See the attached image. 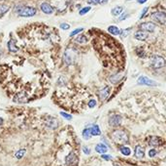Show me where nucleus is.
Masks as SVG:
<instances>
[{
  "instance_id": "obj_15",
  "label": "nucleus",
  "mask_w": 166,
  "mask_h": 166,
  "mask_svg": "<svg viewBox=\"0 0 166 166\" xmlns=\"http://www.w3.org/2000/svg\"><path fill=\"white\" fill-rule=\"evenodd\" d=\"M134 155L137 158H143L145 155V149L140 145H137L134 149Z\"/></svg>"
},
{
  "instance_id": "obj_10",
  "label": "nucleus",
  "mask_w": 166,
  "mask_h": 166,
  "mask_svg": "<svg viewBox=\"0 0 166 166\" xmlns=\"http://www.w3.org/2000/svg\"><path fill=\"white\" fill-rule=\"evenodd\" d=\"M139 28H141V31H146V32H152L155 29V25L154 23L148 22V23H143L140 25Z\"/></svg>"
},
{
  "instance_id": "obj_32",
  "label": "nucleus",
  "mask_w": 166,
  "mask_h": 166,
  "mask_svg": "<svg viewBox=\"0 0 166 166\" xmlns=\"http://www.w3.org/2000/svg\"><path fill=\"white\" fill-rule=\"evenodd\" d=\"M155 154H157V151H155V149H150V151H149V157H154Z\"/></svg>"
},
{
  "instance_id": "obj_41",
  "label": "nucleus",
  "mask_w": 166,
  "mask_h": 166,
  "mask_svg": "<svg viewBox=\"0 0 166 166\" xmlns=\"http://www.w3.org/2000/svg\"><path fill=\"white\" fill-rule=\"evenodd\" d=\"M114 166H119V164H117V163H115V164H114Z\"/></svg>"
},
{
  "instance_id": "obj_39",
  "label": "nucleus",
  "mask_w": 166,
  "mask_h": 166,
  "mask_svg": "<svg viewBox=\"0 0 166 166\" xmlns=\"http://www.w3.org/2000/svg\"><path fill=\"white\" fill-rule=\"evenodd\" d=\"M138 3H140V4H143V3H145V2H147L148 0H137Z\"/></svg>"
},
{
  "instance_id": "obj_31",
  "label": "nucleus",
  "mask_w": 166,
  "mask_h": 166,
  "mask_svg": "<svg viewBox=\"0 0 166 166\" xmlns=\"http://www.w3.org/2000/svg\"><path fill=\"white\" fill-rule=\"evenodd\" d=\"M91 10V7H85V8H83L81 11H80V15H85V14H87V13Z\"/></svg>"
},
{
  "instance_id": "obj_26",
  "label": "nucleus",
  "mask_w": 166,
  "mask_h": 166,
  "mask_svg": "<svg viewBox=\"0 0 166 166\" xmlns=\"http://www.w3.org/2000/svg\"><path fill=\"white\" fill-rule=\"evenodd\" d=\"M25 152H26V149H19V151L15 154V157H16L17 158H18V159H21V158H22V157H24Z\"/></svg>"
},
{
  "instance_id": "obj_30",
  "label": "nucleus",
  "mask_w": 166,
  "mask_h": 166,
  "mask_svg": "<svg viewBox=\"0 0 166 166\" xmlns=\"http://www.w3.org/2000/svg\"><path fill=\"white\" fill-rule=\"evenodd\" d=\"M81 31H83V28H77V29H75V31H73L71 33H70V36H75L76 34H78V33H80Z\"/></svg>"
},
{
  "instance_id": "obj_13",
  "label": "nucleus",
  "mask_w": 166,
  "mask_h": 166,
  "mask_svg": "<svg viewBox=\"0 0 166 166\" xmlns=\"http://www.w3.org/2000/svg\"><path fill=\"white\" fill-rule=\"evenodd\" d=\"M134 37L137 39V40H139V41H145L146 39L149 37V34H148V32H146V31H138L135 32Z\"/></svg>"
},
{
  "instance_id": "obj_19",
  "label": "nucleus",
  "mask_w": 166,
  "mask_h": 166,
  "mask_svg": "<svg viewBox=\"0 0 166 166\" xmlns=\"http://www.w3.org/2000/svg\"><path fill=\"white\" fill-rule=\"evenodd\" d=\"M8 50L11 53H16L19 51V47L16 45V42L14 40H10L8 42Z\"/></svg>"
},
{
  "instance_id": "obj_35",
  "label": "nucleus",
  "mask_w": 166,
  "mask_h": 166,
  "mask_svg": "<svg viewBox=\"0 0 166 166\" xmlns=\"http://www.w3.org/2000/svg\"><path fill=\"white\" fill-rule=\"evenodd\" d=\"M60 28L64 29V31H66V29H69L70 28V25H69L68 24H65V23H63V24L60 25Z\"/></svg>"
},
{
  "instance_id": "obj_37",
  "label": "nucleus",
  "mask_w": 166,
  "mask_h": 166,
  "mask_svg": "<svg viewBox=\"0 0 166 166\" xmlns=\"http://www.w3.org/2000/svg\"><path fill=\"white\" fill-rule=\"evenodd\" d=\"M148 10H149L148 7H145V8H144V10H143V11H142V14H141V16H140V19H142L143 17H144V16L146 15V13L148 12Z\"/></svg>"
},
{
  "instance_id": "obj_18",
  "label": "nucleus",
  "mask_w": 166,
  "mask_h": 166,
  "mask_svg": "<svg viewBox=\"0 0 166 166\" xmlns=\"http://www.w3.org/2000/svg\"><path fill=\"white\" fill-rule=\"evenodd\" d=\"M122 76H124V74H119V72H118V74H116L114 75H112L110 77V82L113 83V84H117V83H119V81H121V79L122 78Z\"/></svg>"
},
{
  "instance_id": "obj_24",
  "label": "nucleus",
  "mask_w": 166,
  "mask_h": 166,
  "mask_svg": "<svg viewBox=\"0 0 166 166\" xmlns=\"http://www.w3.org/2000/svg\"><path fill=\"white\" fill-rule=\"evenodd\" d=\"M122 10H124V8L122 7H119V6H118V7H115V8H113L112 9V15L113 16H115V17H117V16H119L121 14H122Z\"/></svg>"
},
{
  "instance_id": "obj_17",
  "label": "nucleus",
  "mask_w": 166,
  "mask_h": 166,
  "mask_svg": "<svg viewBox=\"0 0 166 166\" xmlns=\"http://www.w3.org/2000/svg\"><path fill=\"white\" fill-rule=\"evenodd\" d=\"M27 95L25 94L24 92L22 93H19V94L16 95V97L14 98V101L17 102V103H26L27 102Z\"/></svg>"
},
{
  "instance_id": "obj_8",
  "label": "nucleus",
  "mask_w": 166,
  "mask_h": 166,
  "mask_svg": "<svg viewBox=\"0 0 166 166\" xmlns=\"http://www.w3.org/2000/svg\"><path fill=\"white\" fill-rule=\"evenodd\" d=\"M152 18L154 19L155 22H157L158 24H161V25L165 24V22H166V14L162 11H158V12L154 13L152 16Z\"/></svg>"
},
{
  "instance_id": "obj_14",
  "label": "nucleus",
  "mask_w": 166,
  "mask_h": 166,
  "mask_svg": "<svg viewBox=\"0 0 166 166\" xmlns=\"http://www.w3.org/2000/svg\"><path fill=\"white\" fill-rule=\"evenodd\" d=\"M41 10H42L43 13H45V14H47V15H51L55 11V9L52 8V6L49 4V3H42V4H41Z\"/></svg>"
},
{
  "instance_id": "obj_21",
  "label": "nucleus",
  "mask_w": 166,
  "mask_h": 166,
  "mask_svg": "<svg viewBox=\"0 0 166 166\" xmlns=\"http://www.w3.org/2000/svg\"><path fill=\"white\" fill-rule=\"evenodd\" d=\"M91 132L92 136H100L101 135V130L99 128L98 125H92L91 127Z\"/></svg>"
},
{
  "instance_id": "obj_34",
  "label": "nucleus",
  "mask_w": 166,
  "mask_h": 166,
  "mask_svg": "<svg viewBox=\"0 0 166 166\" xmlns=\"http://www.w3.org/2000/svg\"><path fill=\"white\" fill-rule=\"evenodd\" d=\"M101 157L104 159V160H112V157L111 155H109V154H102L101 155Z\"/></svg>"
},
{
  "instance_id": "obj_9",
  "label": "nucleus",
  "mask_w": 166,
  "mask_h": 166,
  "mask_svg": "<svg viewBox=\"0 0 166 166\" xmlns=\"http://www.w3.org/2000/svg\"><path fill=\"white\" fill-rule=\"evenodd\" d=\"M163 144V141L157 136H151L148 138V145L152 146V147H159Z\"/></svg>"
},
{
  "instance_id": "obj_22",
  "label": "nucleus",
  "mask_w": 166,
  "mask_h": 166,
  "mask_svg": "<svg viewBox=\"0 0 166 166\" xmlns=\"http://www.w3.org/2000/svg\"><path fill=\"white\" fill-rule=\"evenodd\" d=\"M82 136L85 140H89V139L92 137L91 132V128H85L82 132Z\"/></svg>"
},
{
  "instance_id": "obj_38",
  "label": "nucleus",
  "mask_w": 166,
  "mask_h": 166,
  "mask_svg": "<svg viewBox=\"0 0 166 166\" xmlns=\"http://www.w3.org/2000/svg\"><path fill=\"white\" fill-rule=\"evenodd\" d=\"M108 0H99V4H105V3H107Z\"/></svg>"
},
{
  "instance_id": "obj_36",
  "label": "nucleus",
  "mask_w": 166,
  "mask_h": 166,
  "mask_svg": "<svg viewBox=\"0 0 166 166\" xmlns=\"http://www.w3.org/2000/svg\"><path fill=\"white\" fill-rule=\"evenodd\" d=\"M88 3L91 5H97L99 4V0H88Z\"/></svg>"
},
{
  "instance_id": "obj_23",
  "label": "nucleus",
  "mask_w": 166,
  "mask_h": 166,
  "mask_svg": "<svg viewBox=\"0 0 166 166\" xmlns=\"http://www.w3.org/2000/svg\"><path fill=\"white\" fill-rule=\"evenodd\" d=\"M119 151L124 155H125V157H128V155H130L131 154V149L128 147H125V146H121V147H119Z\"/></svg>"
},
{
  "instance_id": "obj_16",
  "label": "nucleus",
  "mask_w": 166,
  "mask_h": 166,
  "mask_svg": "<svg viewBox=\"0 0 166 166\" xmlns=\"http://www.w3.org/2000/svg\"><path fill=\"white\" fill-rule=\"evenodd\" d=\"M95 151L98 152V154H105L106 152L108 151V146L105 145V144H97L95 146Z\"/></svg>"
},
{
  "instance_id": "obj_29",
  "label": "nucleus",
  "mask_w": 166,
  "mask_h": 166,
  "mask_svg": "<svg viewBox=\"0 0 166 166\" xmlns=\"http://www.w3.org/2000/svg\"><path fill=\"white\" fill-rule=\"evenodd\" d=\"M95 106H96V101H95V100L92 99V100H91V101L88 102V108H93Z\"/></svg>"
},
{
  "instance_id": "obj_40",
  "label": "nucleus",
  "mask_w": 166,
  "mask_h": 166,
  "mask_svg": "<svg viewBox=\"0 0 166 166\" xmlns=\"http://www.w3.org/2000/svg\"><path fill=\"white\" fill-rule=\"evenodd\" d=\"M2 124H3V119L0 118V125H2Z\"/></svg>"
},
{
  "instance_id": "obj_1",
  "label": "nucleus",
  "mask_w": 166,
  "mask_h": 166,
  "mask_svg": "<svg viewBox=\"0 0 166 166\" xmlns=\"http://www.w3.org/2000/svg\"><path fill=\"white\" fill-rule=\"evenodd\" d=\"M112 140L117 144H126L129 140L128 133L124 130V129H117V130L113 131L111 134Z\"/></svg>"
},
{
  "instance_id": "obj_3",
  "label": "nucleus",
  "mask_w": 166,
  "mask_h": 166,
  "mask_svg": "<svg viewBox=\"0 0 166 166\" xmlns=\"http://www.w3.org/2000/svg\"><path fill=\"white\" fill-rule=\"evenodd\" d=\"M77 57V51L73 48H68L65 50L64 54H63V61L67 66L73 65Z\"/></svg>"
},
{
  "instance_id": "obj_4",
  "label": "nucleus",
  "mask_w": 166,
  "mask_h": 166,
  "mask_svg": "<svg viewBox=\"0 0 166 166\" xmlns=\"http://www.w3.org/2000/svg\"><path fill=\"white\" fill-rule=\"evenodd\" d=\"M165 65H166L165 59L163 57H161V56L155 55L151 60V66L155 69H158V68H163V66H165Z\"/></svg>"
},
{
  "instance_id": "obj_33",
  "label": "nucleus",
  "mask_w": 166,
  "mask_h": 166,
  "mask_svg": "<svg viewBox=\"0 0 166 166\" xmlns=\"http://www.w3.org/2000/svg\"><path fill=\"white\" fill-rule=\"evenodd\" d=\"M83 151H84V154H87V155L91 154V149L88 148V147H84V148H83Z\"/></svg>"
},
{
  "instance_id": "obj_20",
  "label": "nucleus",
  "mask_w": 166,
  "mask_h": 166,
  "mask_svg": "<svg viewBox=\"0 0 166 166\" xmlns=\"http://www.w3.org/2000/svg\"><path fill=\"white\" fill-rule=\"evenodd\" d=\"M108 31L113 35H119V34H121V29H119L118 26H116V25H110V26H109Z\"/></svg>"
},
{
  "instance_id": "obj_28",
  "label": "nucleus",
  "mask_w": 166,
  "mask_h": 166,
  "mask_svg": "<svg viewBox=\"0 0 166 166\" xmlns=\"http://www.w3.org/2000/svg\"><path fill=\"white\" fill-rule=\"evenodd\" d=\"M60 115L62 116V117H64L65 119H67V120H71V119H72V115L69 114H66V112L61 111L60 112Z\"/></svg>"
},
{
  "instance_id": "obj_5",
  "label": "nucleus",
  "mask_w": 166,
  "mask_h": 166,
  "mask_svg": "<svg viewBox=\"0 0 166 166\" xmlns=\"http://www.w3.org/2000/svg\"><path fill=\"white\" fill-rule=\"evenodd\" d=\"M65 163L67 166H76L78 164V157L74 151L69 152V154L65 157Z\"/></svg>"
},
{
  "instance_id": "obj_2",
  "label": "nucleus",
  "mask_w": 166,
  "mask_h": 166,
  "mask_svg": "<svg viewBox=\"0 0 166 166\" xmlns=\"http://www.w3.org/2000/svg\"><path fill=\"white\" fill-rule=\"evenodd\" d=\"M15 12L21 17H33L36 14V9L30 6L17 5L15 7Z\"/></svg>"
},
{
  "instance_id": "obj_12",
  "label": "nucleus",
  "mask_w": 166,
  "mask_h": 166,
  "mask_svg": "<svg viewBox=\"0 0 166 166\" xmlns=\"http://www.w3.org/2000/svg\"><path fill=\"white\" fill-rule=\"evenodd\" d=\"M110 91H111V88L109 87V86H105L104 88L100 89V91H99V98L101 99V101H105V100L109 97Z\"/></svg>"
},
{
  "instance_id": "obj_7",
  "label": "nucleus",
  "mask_w": 166,
  "mask_h": 166,
  "mask_svg": "<svg viewBox=\"0 0 166 166\" xmlns=\"http://www.w3.org/2000/svg\"><path fill=\"white\" fill-rule=\"evenodd\" d=\"M137 83L139 85H146V86H151V87H152V86H155L157 84L155 81L152 80V79H150V78L147 77V76H145V75H141L140 77L138 78Z\"/></svg>"
},
{
  "instance_id": "obj_6",
  "label": "nucleus",
  "mask_w": 166,
  "mask_h": 166,
  "mask_svg": "<svg viewBox=\"0 0 166 166\" xmlns=\"http://www.w3.org/2000/svg\"><path fill=\"white\" fill-rule=\"evenodd\" d=\"M121 116L119 114H114L110 116V118H109V125H110L111 127L117 128L121 125Z\"/></svg>"
},
{
  "instance_id": "obj_27",
  "label": "nucleus",
  "mask_w": 166,
  "mask_h": 166,
  "mask_svg": "<svg viewBox=\"0 0 166 166\" xmlns=\"http://www.w3.org/2000/svg\"><path fill=\"white\" fill-rule=\"evenodd\" d=\"M76 42L80 43V44H84V43L88 42V38L86 35H79L77 38H76Z\"/></svg>"
},
{
  "instance_id": "obj_11",
  "label": "nucleus",
  "mask_w": 166,
  "mask_h": 166,
  "mask_svg": "<svg viewBox=\"0 0 166 166\" xmlns=\"http://www.w3.org/2000/svg\"><path fill=\"white\" fill-rule=\"evenodd\" d=\"M45 124L50 129H55V128H57V126H58V121L56 120L55 117H48V118H46Z\"/></svg>"
},
{
  "instance_id": "obj_25",
  "label": "nucleus",
  "mask_w": 166,
  "mask_h": 166,
  "mask_svg": "<svg viewBox=\"0 0 166 166\" xmlns=\"http://www.w3.org/2000/svg\"><path fill=\"white\" fill-rule=\"evenodd\" d=\"M10 9L9 5H5V4H0V16H3L5 13H7Z\"/></svg>"
}]
</instances>
